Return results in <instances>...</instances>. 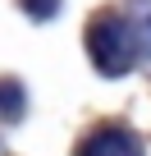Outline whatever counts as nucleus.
Masks as SVG:
<instances>
[{"label":"nucleus","mask_w":151,"mask_h":156,"mask_svg":"<svg viewBox=\"0 0 151 156\" xmlns=\"http://www.w3.org/2000/svg\"><path fill=\"white\" fill-rule=\"evenodd\" d=\"M23 110H28L23 83H19V78H0V119L14 124V119H23Z\"/></svg>","instance_id":"7ed1b4c3"},{"label":"nucleus","mask_w":151,"mask_h":156,"mask_svg":"<svg viewBox=\"0 0 151 156\" xmlns=\"http://www.w3.org/2000/svg\"><path fill=\"white\" fill-rule=\"evenodd\" d=\"M19 5H23V14H28V19H37V23H41V19H50V14L60 9V0H19Z\"/></svg>","instance_id":"20e7f679"},{"label":"nucleus","mask_w":151,"mask_h":156,"mask_svg":"<svg viewBox=\"0 0 151 156\" xmlns=\"http://www.w3.org/2000/svg\"><path fill=\"white\" fill-rule=\"evenodd\" d=\"M87 55L96 64L101 78H124L133 64H137V41H133V28L119 19V14H96L92 28H87Z\"/></svg>","instance_id":"f257e3e1"},{"label":"nucleus","mask_w":151,"mask_h":156,"mask_svg":"<svg viewBox=\"0 0 151 156\" xmlns=\"http://www.w3.org/2000/svg\"><path fill=\"white\" fill-rule=\"evenodd\" d=\"M78 156H142V142H137L128 129L110 124V129H96V133L78 147Z\"/></svg>","instance_id":"f03ea898"}]
</instances>
